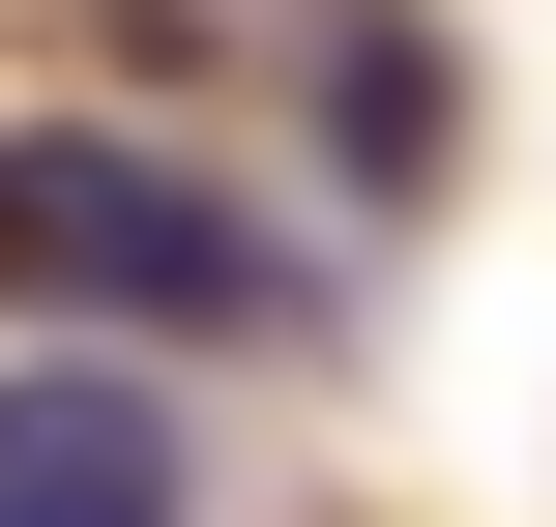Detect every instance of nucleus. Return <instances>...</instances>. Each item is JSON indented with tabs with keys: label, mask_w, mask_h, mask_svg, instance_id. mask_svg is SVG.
Wrapping results in <instances>:
<instances>
[{
	"label": "nucleus",
	"mask_w": 556,
	"mask_h": 527,
	"mask_svg": "<svg viewBox=\"0 0 556 527\" xmlns=\"http://www.w3.org/2000/svg\"><path fill=\"white\" fill-rule=\"evenodd\" d=\"M0 293H88V323H264V235L205 205V147L0 117Z\"/></svg>",
	"instance_id": "nucleus-1"
},
{
	"label": "nucleus",
	"mask_w": 556,
	"mask_h": 527,
	"mask_svg": "<svg viewBox=\"0 0 556 527\" xmlns=\"http://www.w3.org/2000/svg\"><path fill=\"white\" fill-rule=\"evenodd\" d=\"M0 527H205V469L117 352H0Z\"/></svg>",
	"instance_id": "nucleus-2"
}]
</instances>
